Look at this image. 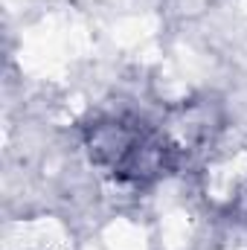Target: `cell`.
I'll list each match as a JSON object with an SVG mask.
<instances>
[{"instance_id": "cell-1", "label": "cell", "mask_w": 247, "mask_h": 250, "mask_svg": "<svg viewBox=\"0 0 247 250\" xmlns=\"http://www.w3.org/2000/svg\"><path fill=\"white\" fill-rule=\"evenodd\" d=\"M84 148L93 166L120 184L145 187L178 169L181 157L160 131L134 114H102L84 125Z\"/></svg>"}, {"instance_id": "cell-2", "label": "cell", "mask_w": 247, "mask_h": 250, "mask_svg": "<svg viewBox=\"0 0 247 250\" xmlns=\"http://www.w3.org/2000/svg\"><path fill=\"white\" fill-rule=\"evenodd\" d=\"M160 131L166 134V140L184 160L215 143V137L221 131V111L209 99H192V102L172 108L166 114V120L160 123Z\"/></svg>"}, {"instance_id": "cell-3", "label": "cell", "mask_w": 247, "mask_h": 250, "mask_svg": "<svg viewBox=\"0 0 247 250\" xmlns=\"http://www.w3.org/2000/svg\"><path fill=\"white\" fill-rule=\"evenodd\" d=\"M245 198H247V195H245Z\"/></svg>"}]
</instances>
